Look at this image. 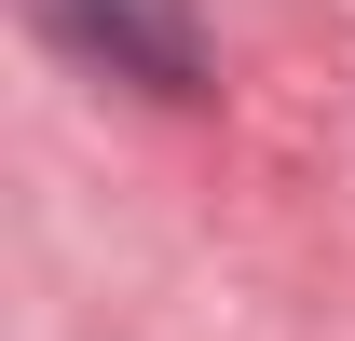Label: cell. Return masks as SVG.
<instances>
[{
	"mask_svg": "<svg viewBox=\"0 0 355 341\" xmlns=\"http://www.w3.org/2000/svg\"><path fill=\"white\" fill-rule=\"evenodd\" d=\"M55 42L96 55L110 82H150V96H191L205 82V28H191V0H42Z\"/></svg>",
	"mask_w": 355,
	"mask_h": 341,
	"instance_id": "1",
	"label": "cell"
}]
</instances>
